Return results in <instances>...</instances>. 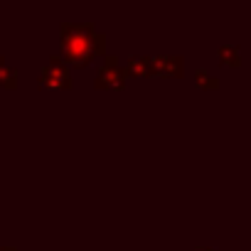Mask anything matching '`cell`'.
<instances>
[{"label":"cell","mask_w":251,"mask_h":251,"mask_svg":"<svg viewBox=\"0 0 251 251\" xmlns=\"http://www.w3.org/2000/svg\"><path fill=\"white\" fill-rule=\"evenodd\" d=\"M64 47H67V52H69V57L76 62H86L84 57H86V50H89V40L84 37V35H79V27H76V35L74 37H64Z\"/></svg>","instance_id":"6da1fadb"},{"label":"cell","mask_w":251,"mask_h":251,"mask_svg":"<svg viewBox=\"0 0 251 251\" xmlns=\"http://www.w3.org/2000/svg\"><path fill=\"white\" fill-rule=\"evenodd\" d=\"M219 57L226 64H239V47L236 45H224V47H219Z\"/></svg>","instance_id":"7a4b0ae2"},{"label":"cell","mask_w":251,"mask_h":251,"mask_svg":"<svg viewBox=\"0 0 251 251\" xmlns=\"http://www.w3.org/2000/svg\"><path fill=\"white\" fill-rule=\"evenodd\" d=\"M197 84H200V86H207V89H214V86H217V79H214L207 69H197Z\"/></svg>","instance_id":"3957f363"},{"label":"cell","mask_w":251,"mask_h":251,"mask_svg":"<svg viewBox=\"0 0 251 251\" xmlns=\"http://www.w3.org/2000/svg\"><path fill=\"white\" fill-rule=\"evenodd\" d=\"M200 251H214V249H200Z\"/></svg>","instance_id":"277c9868"}]
</instances>
